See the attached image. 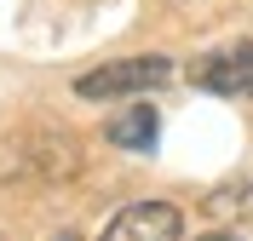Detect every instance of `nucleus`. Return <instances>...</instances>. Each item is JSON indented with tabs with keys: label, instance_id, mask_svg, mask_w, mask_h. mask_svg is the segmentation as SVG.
I'll return each mask as SVG.
<instances>
[{
	"label": "nucleus",
	"instance_id": "obj_2",
	"mask_svg": "<svg viewBox=\"0 0 253 241\" xmlns=\"http://www.w3.org/2000/svg\"><path fill=\"white\" fill-rule=\"evenodd\" d=\"M190 86L213 98H253V40H236L224 52H207L190 64Z\"/></svg>",
	"mask_w": 253,
	"mask_h": 241
},
{
	"label": "nucleus",
	"instance_id": "obj_5",
	"mask_svg": "<svg viewBox=\"0 0 253 241\" xmlns=\"http://www.w3.org/2000/svg\"><path fill=\"white\" fill-rule=\"evenodd\" d=\"M202 241H248V236H202Z\"/></svg>",
	"mask_w": 253,
	"mask_h": 241
},
{
	"label": "nucleus",
	"instance_id": "obj_6",
	"mask_svg": "<svg viewBox=\"0 0 253 241\" xmlns=\"http://www.w3.org/2000/svg\"><path fill=\"white\" fill-rule=\"evenodd\" d=\"M52 241H81V236H69V230H58V236H52Z\"/></svg>",
	"mask_w": 253,
	"mask_h": 241
},
{
	"label": "nucleus",
	"instance_id": "obj_1",
	"mask_svg": "<svg viewBox=\"0 0 253 241\" xmlns=\"http://www.w3.org/2000/svg\"><path fill=\"white\" fill-rule=\"evenodd\" d=\"M173 80V64L167 58H121V64H104V69H86L75 80L81 98H126V92H156Z\"/></svg>",
	"mask_w": 253,
	"mask_h": 241
},
{
	"label": "nucleus",
	"instance_id": "obj_3",
	"mask_svg": "<svg viewBox=\"0 0 253 241\" xmlns=\"http://www.w3.org/2000/svg\"><path fill=\"white\" fill-rule=\"evenodd\" d=\"M178 236H184V212L173 201H132L104 224L98 241H178Z\"/></svg>",
	"mask_w": 253,
	"mask_h": 241
},
{
	"label": "nucleus",
	"instance_id": "obj_4",
	"mask_svg": "<svg viewBox=\"0 0 253 241\" xmlns=\"http://www.w3.org/2000/svg\"><path fill=\"white\" fill-rule=\"evenodd\" d=\"M156 109H126V115H115L110 127H104V138H110L115 149H150L156 144Z\"/></svg>",
	"mask_w": 253,
	"mask_h": 241
}]
</instances>
